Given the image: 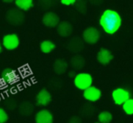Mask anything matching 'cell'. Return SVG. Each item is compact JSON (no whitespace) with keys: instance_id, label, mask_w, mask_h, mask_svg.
<instances>
[{"instance_id":"6da1fadb","label":"cell","mask_w":133,"mask_h":123,"mask_svg":"<svg viewBox=\"0 0 133 123\" xmlns=\"http://www.w3.org/2000/svg\"><path fill=\"white\" fill-rule=\"evenodd\" d=\"M100 25L106 33L113 35L121 25V17L118 12L111 9H107L102 13L100 19Z\"/></svg>"},{"instance_id":"7a4b0ae2","label":"cell","mask_w":133,"mask_h":123,"mask_svg":"<svg viewBox=\"0 0 133 123\" xmlns=\"http://www.w3.org/2000/svg\"><path fill=\"white\" fill-rule=\"evenodd\" d=\"M92 76L87 72H80L74 77V86L82 91H85L92 84Z\"/></svg>"},{"instance_id":"3957f363","label":"cell","mask_w":133,"mask_h":123,"mask_svg":"<svg viewBox=\"0 0 133 123\" xmlns=\"http://www.w3.org/2000/svg\"><path fill=\"white\" fill-rule=\"evenodd\" d=\"M5 19L12 25H21L25 22V16L23 11L13 8L7 11L5 15Z\"/></svg>"},{"instance_id":"277c9868","label":"cell","mask_w":133,"mask_h":123,"mask_svg":"<svg viewBox=\"0 0 133 123\" xmlns=\"http://www.w3.org/2000/svg\"><path fill=\"white\" fill-rule=\"evenodd\" d=\"M111 97L116 105H123L127 100L130 99V93L124 88H117L113 90Z\"/></svg>"},{"instance_id":"5b68a950","label":"cell","mask_w":133,"mask_h":123,"mask_svg":"<svg viewBox=\"0 0 133 123\" xmlns=\"http://www.w3.org/2000/svg\"><path fill=\"white\" fill-rule=\"evenodd\" d=\"M100 32L97 28L93 26H89L82 33V40L83 42L90 44H94L100 39Z\"/></svg>"},{"instance_id":"8992f818","label":"cell","mask_w":133,"mask_h":123,"mask_svg":"<svg viewBox=\"0 0 133 123\" xmlns=\"http://www.w3.org/2000/svg\"><path fill=\"white\" fill-rule=\"evenodd\" d=\"M2 44L3 46L8 51H12L15 50L19 46L20 40L19 37L16 33H8V35H5L3 37V40H2Z\"/></svg>"},{"instance_id":"52a82bcc","label":"cell","mask_w":133,"mask_h":123,"mask_svg":"<svg viewBox=\"0 0 133 123\" xmlns=\"http://www.w3.org/2000/svg\"><path fill=\"white\" fill-rule=\"evenodd\" d=\"M101 97H102V91L92 85L83 91V98L88 101L95 102L100 100Z\"/></svg>"},{"instance_id":"ba28073f","label":"cell","mask_w":133,"mask_h":123,"mask_svg":"<svg viewBox=\"0 0 133 123\" xmlns=\"http://www.w3.org/2000/svg\"><path fill=\"white\" fill-rule=\"evenodd\" d=\"M42 22L46 27L54 28L60 23V17L54 12H46L43 16Z\"/></svg>"},{"instance_id":"9c48e42d","label":"cell","mask_w":133,"mask_h":123,"mask_svg":"<svg viewBox=\"0 0 133 123\" xmlns=\"http://www.w3.org/2000/svg\"><path fill=\"white\" fill-rule=\"evenodd\" d=\"M66 47H67V49L70 52H72V53H80V52H82V49L84 48V42L80 37H78V36L74 37V38H72L68 42Z\"/></svg>"},{"instance_id":"30bf717a","label":"cell","mask_w":133,"mask_h":123,"mask_svg":"<svg viewBox=\"0 0 133 123\" xmlns=\"http://www.w3.org/2000/svg\"><path fill=\"white\" fill-rule=\"evenodd\" d=\"M35 123H54V116L48 110H41L35 114Z\"/></svg>"},{"instance_id":"8fae6325","label":"cell","mask_w":133,"mask_h":123,"mask_svg":"<svg viewBox=\"0 0 133 123\" xmlns=\"http://www.w3.org/2000/svg\"><path fill=\"white\" fill-rule=\"evenodd\" d=\"M113 60V54L106 48H102L97 53V61L102 65H108Z\"/></svg>"},{"instance_id":"7c38bea8","label":"cell","mask_w":133,"mask_h":123,"mask_svg":"<svg viewBox=\"0 0 133 123\" xmlns=\"http://www.w3.org/2000/svg\"><path fill=\"white\" fill-rule=\"evenodd\" d=\"M52 101V95L46 89H42L36 95V103L38 106H47Z\"/></svg>"},{"instance_id":"4fadbf2b","label":"cell","mask_w":133,"mask_h":123,"mask_svg":"<svg viewBox=\"0 0 133 123\" xmlns=\"http://www.w3.org/2000/svg\"><path fill=\"white\" fill-rule=\"evenodd\" d=\"M57 33L60 36L62 37H68L74 31V27H72V24H70L67 21L60 22L59 25H57Z\"/></svg>"},{"instance_id":"5bb4252c","label":"cell","mask_w":133,"mask_h":123,"mask_svg":"<svg viewBox=\"0 0 133 123\" xmlns=\"http://www.w3.org/2000/svg\"><path fill=\"white\" fill-rule=\"evenodd\" d=\"M2 78L5 81V83H6L7 84H13L16 81H17L18 80V75L13 69L11 68H5L3 70L1 73Z\"/></svg>"},{"instance_id":"9a60e30c","label":"cell","mask_w":133,"mask_h":123,"mask_svg":"<svg viewBox=\"0 0 133 123\" xmlns=\"http://www.w3.org/2000/svg\"><path fill=\"white\" fill-rule=\"evenodd\" d=\"M53 69L57 75H62L68 70V63L64 59H56L54 63Z\"/></svg>"},{"instance_id":"2e32d148","label":"cell","mask_w":133,"mask_h":123,"mask_svg":"<svg viewBox=\"0 0 133 123\" xmlns=\"http://www.w3.org/2000/svg\"><path fill=\"white\" fill-rule=\"evenodd\" d=\"M18 111H19L20 114L23 116H30L33 114L34 111H35V106L30 101H24L19 105Z\"/></svg>"},{"instance_id":"e0dca14e","label":"cell","mask_w":133,"mask_h":123,"mask_svg":"<svg viewBox=\"0 0 133 123\" xmlns=\"http://www.w3.org/2000/svg\"><path fill=\"white\" fill-rule=\"evenodd\" d=\"M70 64L74 71L76 70H82L84 66H85V59L82 56V55L76 54L71 58Z\"/></svg>"},{"instance_id":"ac0fdd59","label":"cell","mask_w":133,"mask_h":123,"mask_svg":"<svg viewBox=\"0 0 133 123\" xmlns=\"http://www.w3.org/2000/svg\"><path fill=\"white\" fill-rule=\"evenodd\" d=\"M16 6L21 11H28L34 6V2L32 0H16L15 1Z\"/></svg>"},{"instance_id":"d6986e66","label":"cell","mask_w":133,"mask_h":123,"mask_svg":"<svg viewBox=\"0 0 133 123\" xmlns=\"http://www.w3.org/2000/svg\"><path fill=\"white\" fill-rule=\"evenodd\" d=\"M55 44L50 40H44L40 44V50L44 53H49L55 49Z\"/></svg>"},{"instance_id":"ffe728a7","label":"cell","mask_w":133,"mask_h":123,"mask_svg":"<svg viewBox=\"0 0 133 123\" xmlns=\"http://www.w3.org/2000/svg\"><path fill=\"white\" fill-rule=\"evenodd\" d=\"M112 114L110 112V111H102V112L99 113L98 115V122L100 123H110L112 120Z\"/></svg>"},{"instance_id":"44dd1931","label":"cell","mask_w":133,"mask_h":123,"mask_svg":"<svg viewBox=\"0 0 133 123\" xmlns=\"http://www.w3.org/2000/svg\"><path fill=\"white\" fill-rule=\"evenodd\" d=\"M122 109L127 115H133V99L127 100L122 105Z\"/></svg>"},{"instance_id":"7402d4cb","label":"cell","mask_w":133,"mask_h":123,"mask_svg":"<svg viewBox=\"0 0 133 123\" xmlns=\"http://www.w3.org/2000/svg\"><path fill=\"white\" fill-rule=\"evenodd\" d=\"M75 5L76 9H77L79 12L82 13V14H85L86 13V2L84 1H75Z\"/></svg>"},{"instance_id":"603a6c76","label":"cell","mask_w":133,"mask_h":123,"mask_svg":"<svg viewBox=\"0 0 133 123\" xmlns=\"http://www.w3.org/2000/svg\"><path fill=\"white\" fill-rule=\"evenodd\" d=\"M9 117L8 114L6 113V111L3 109V108H0V123H5L8 120Z\"/></svg>"},{"instance_id":"cb8c5ba5","label":"cell","mask_w":133,"mask_h":123,"mask_svg":"<svg viewBox=\"0 0 133 123\" xmlns=\"http://www.w3.org/2000/svg\"><path fill=\"white\" fill-rule=\"evenodd\" d=\"M5 107L8 110H10V111H13V110H15L16 108V102L13 99H8L5 101Z\"/></svg>"},{"instance_id":"d4e9b609","label":"cell","mask_w":133,"mask_h":123,"mask_svg":"<svg viewBox=\"0 0 133 123\" xmlns=\"http://www.w3.org/2000/svg\"><path fill=\"white\" fill-rule=\"evenodd\" d=\"M54 86H57V89H59L62 86V83L60 81H58V80H52L49 83V87L54 90Z\"/></svg>"},{"instance_id":"484cf974","label":"cell","mask_w":133,"mask_h":123,"mask_svg":"<svg viewBox=\"0 0 133 123\" xmlns=\"http://www.w3.org/2000/svg\"><path fill=\"white\" fill-rule=\"evenodd\" d=\"M68 123H82V119L79 116H74L69 120Z\"/></svg>"},{"instance_id":"4316f807","label":"cell","mask_w":133,"mask_h":123,"mask_svg":"<svg viewBox=\"0 0 133 123\" xmlns=\"http://www.w3.org/2000/svg\"><path fill=\"white\" fill-rule=\"evenodd\" d=\"M61 3L64 5H72L75 4V0H62Z\"/></svg>"},{"instance_id":"83f0119b","label":"cell","mask_w":133,"mask_h":123,"mask_svg":"<svg viewBox=\"0 0 133 123\" xmlns=\"http://www.w3.org/2000/svg\"><path fill=\"white\" fill-rule=\"evenodd\" d=\"M75 76H76V73H75V71H74V70H72V71H71V72H69V77H75Z\"/></svg>"},{"instance_id":"f1b7e54d","label":"cell","mask_w":133,"mask_h":123,"mask_svg":"<svg viewBox=\"0 0 133 123\" xmlns=\"http://www.w3.org/2000/svg\"><path fill=\"white\" fill-rule=\"evenodd\" d=\"M2 49H3V48H2V45H1V43H0V53H2Z\"/></svg>"},{"instance_id":"f546056e","label":"cell","mask_w":133,"mask_h":123,"mask_svg":"<svg viewBox=\"0 0 133 123\" xmlns=\"http://www.w3.org/2000/svg\"><path fill=\"white\" fill-rule=\"evenodd\" d=\"M5 3H11V2H12V1H7V0H5Z\"/></svg>"},{"instance_id":"4dcf8cb0","label":"cell","mask_w":133,"mask_h":123,"mask_svg":"<svg viewBox=\"0 0 133 123\" xmlns=\"http://www.w3.org/2000/svg\"><path fill=\"white\" fill-rule=\"evenodd\" d=\"M94 123H100V122H98V121H97V122H94Z\"/></svg>"}]
</instances>
